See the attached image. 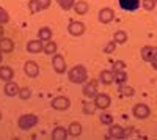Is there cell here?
I'll use <instances>...</instances> for the list:
<instances>
[{
  "mask_svg": "<svg viewBox=\"0 0 157 140\" xmlns=\"http://www.w3.org/2000/svg\"><path fill=\"white\" fill-rule=\"evenodd\" d=\"M38 123H39V118L35 115V113H24V115H21L19 120H17V126L22 131H30Z\"/></svg>",
  "mask_w": 157,
  "mask_h": 140,
  "instance_id": "2",
  "label": "cell"
},
{
  "mask_svg": "<svg viewBox=\"0 0 157 140\" xmlns=\"http://www.w3.org/2000/svg\"><path fill=\"white\" fill-rule=\"evenodd\" d=\"M3 25H0V40H2V38H3Z\"/></svg>",
  "mask_w": 157,
  "mask_h": 140,
  "instance_id": "38",
  "label": "cell"
},
{
  "mask_svg": "<svg viewBox=\"0 0 157 140\" xmlns=\"http://www.w3.org/2000/svg\"><path fill=\"white\" fill-rule=\"evenodd\" d=\"M68 79L72 84H85L88 80V69L83 65H75L69 69Z\"/></svg>",
  "mask_w": 157,
  "mask_h": 140,
  "instance_id": "1",
  "label": "cell"
},
{
  "mask_svg": "<svg viewBox=\"0 0 157 140\" xmlns=\"http://www.w3.org/2000/svg\"><path fill=\"white\" fill-rule=\"evenodd\" d=\"M154 46H145V47H141L140 50V54H141V58L145 60V61H149L151 57H152V52H154Z\"/></svg>",
  "mask_w": 157,
  "mask_h": 140,
  "instance_id": "28",
  "label": "cell"
},
{
  "mask_svg": "<svg viewBox=\"0 0 157 140\" xmlns=\"http://www.w3.org/2000/svg\"><path fill=\"white\" fill-rule=\"evenodd\" d=\"M118 5L124 11H137L140 8V0H118Z\"/></svg>",
  "mask_w": 157,
  "mask_h": 140,
  "instance_id": "12",
  "label": "cell"
},
{
  "mask_svg": "<svg viewBox=\"0 0 157 140\" xmlns=\"http://www.w3.org/2000/svg\"><path fill=\"white\" fill-rule=\"evenodd\" d=\"M10 22V14L6 13V10L3 6H0V25H5Z\"/></svg>",
  "mask_w": 157,
  "mask_h": 140,
  "instance_id": "32",
  "label": "cell"
},
{
  "mask_svg": "<svg viewBox=\"0 0 157 140\" xmlns=\"http://www.w3.org/2000/svg\"><path fill=\"white\" fill-rule=\"evenodd\" d=\"M17 96H19L21 99H24V101H27V99H30V98H32V90H30L29 87L19 88V93H17Z\"/></svg>",
  "mask_w": 157,
  "mask_h": 140,
  "instance_id": "31",
  "label": "cell"
},
{
  "mask_svg": "<svg viewBox=\"0 0 157 140\" xmlns=\"http://www.w3.org/2000/svg\"><path fill=\"white\" fill-rule=\"evenodd\" d=\"M93 101H94L96 107L101 109V110H107V109L110 107V104H112V98H110V95H107V93H98Z\"/></svg>",
  "mask_w": 157,
  "mask_h": 140,
  "instance_id": "5",
  "label": "cell"
},
{
  "mask_svg": "<svg viewBox=\"0 0 157 140\" xmlns=\"http://www.w3.org/2000/svg\"><path fill=\"white\" fill-rule=\"evenodd\" d=\"M99 121H101V124H104V126H110V124H113V115L104 112V113H101Z\"/></svg>",
  "mask_w": 157,
  "mask_h": 140,
  "instance_id": "30",
  "label": "cell"
},
{
  "mask_svg": "<svg viewBox=\"0 0 157 140\" xmlns=\"http://www.w3.org/2000/svg\"><path fill=\"white\" fill-rule=\"evenodd\" d=\"M132 115H134L135 118H138V120H146V118L151 115V109H149V106H146V104L138 103V104H135V106L132 107Z\"/></svg>",
  "mask_w": 157,
  "mask_h": 140,
  "instance_id": "3",
  "label": "cell"
},
{
  "mask_svg": "<svg viewBox=\"0 0 157 140\" xmlns=\"http://www.w3.org/2000/svg\"><path fill=\"white\" fill-rule=\"evenodd\" d=\"M113 41H115L116 44H124V43L127 41V33H126L124 30L115 32V33H113Z\"/></svg>",
  "mask_w": 157,
  "mask_h": 140,
  "instance_id": "27",
  "label": "cell"
},
{
  "mask_svg": "<svg viewBox=\"0 0 157 140\" xmlns=\"http://www.w3.org/2000/svg\"><path fill=\"white\" fill-rule=\"evenodd\" d=\"M115 82L118 85H124L127 82V72L124 69H118L115 71Z\"/></svg>",
  "mask_w": 157,
  "mask_h": 140,
  "instance_id": "26",
  "label": "cell"
},
{
  "mask_svg": "<svg viewBox=\"0 0 157 140\" xmlns=\"http://www.w3.org/2000/svg\"><path fill=\"white\" fill-rule=\"evenodd\" d=\"M52 66H54V71L57 74H64L66 72V61H64V57L60 54H54L52 57Z\"/></svg>",
  "mask_w": 157,
  "mask_h": 140,
  "instance_id": "8",
  "label": "cell"
},
{
  "mask_svg": "<svg viewBox=\"0 0 157 140\" xmlns=\"http://www.w3.org/2000/svg\"><path fill=\"white\" fill-rule=\"evenodd\" d=\"M3 52H2V50H0V63H2V60H3V55H2Z\"/></svg>",
  "mask_w": 157,
  "mask_h": 140,
  "instance_id": "39",
  "label": "cell"
},
{
  "mask_svg": "<svg viewBox=\"0 0 157 140\" xmlns=\"http://www.w3.org/2000/svg\"><path fill=\"white\" fill-rule=\"evenodd\" d=\"M68 132H69V135H72V137L82 135V124L78 123V121H72V123L69 124V128H68Z\"/></svg>",
  "mask_w": 157,
  "mask_h": 140,
  "instance_id": "22",
  "label": "cell"
},
{
  "mask_svg": "<svg viewBox=\"0 0 157 140\" xmlns=\"http://www.w3.org/2000/svg\"><path fill=\"white\" fill-rule=\"evenodd\" d=\"M98 18H99V22H102V24H110L115 19V11L112 8H102L99 11Z\"/></svg>",
  "mask_w": 157,
  "mask_h": 140,
  "instance_id": "13",
  "label": "cell"
},
{
  "mask_svg": "<svg viewBox=\"0 0 157 140\" xmlns=\"http://www.w3.org/2000/svg\"><path fill=\"white\" fill-rule=\"evenodd\" d=\"M116 46H118V44H116L115 41H110V43H109L105 47H104V52H105V54H112L113 50L116 49Z\"/></svg>",
  "mask_w": 157,
  "mask_h": 140,
  "instance_id": "34",
  "label": "cell"
},
{
  "mask_svg": "<svg viewBox=\"0 0 157 140\" xmlns=\"http://www.w3.org/2000/svg\"><path fill=\"white\" fill-rule=\"evenodd\" d=\"M69 135L68 129L63 128V126H57V128H54V131H52V140H66Z\"/></svg>",
  "mask_w": 157,
  "mask_h": 140,
  "instance_id": "16",
  "label": "cell"
},
{
  "mask_svg": "<svg viewBox=\"0 0 157 140\" xmlns=\"http://www.w3.org/2000/svg\"><path fill=\"white\" fill-rule=\"evenodd\" d=\"M50 3H52V0H32V2H29V10L32 14H35V13L47 10Z\"/></svg>",
  "mask_w": 157,
  "mask_h": 140,
  "instance_id": "7",
  "label": "cell"
},
{
  "mask_svg": "<svg viewBox=\"0 0 157 140\" xmlns=\"http://www.w3.org/2000/svg\"><path fill=\"white\" fill-rule=\"evenodd\" d=\"M24 71H25V74H27L29 77H32V79H35V77H38V76H39V66H38V63L33 61V60L25 61Z\"/></svg>",
  "mask_w": 157,
  "mask_h": 140,
  "instance_id": "10",
  "label": "cell"
},
{
  "mask_svg": "<svg viewBox=\"0 0 157 140\" xmlns=\"http://www.w3.org/2000/svg\"><path fill=\"white\" fill-rule=\"evenodd\" d=\"M57 49H58V44H57L55 41L49 40V41L44 43V54H47V55H54V54H57Z\"/></svg>",
  "mask_w": 157,
  "mask_h": 140,
  "instance_id": "25",
  "label": "cell"
},
{
  "mask_svg": "<svg viewBox=\"0 0 157 140\" xmlns=\"http://www.w3.org/2000/svg\"><path fill=\"white\" fill-rule=\"evenodd\" d=\"M118 91H120V96L123 98H130V96H134L135 95V90L132 87H129V85H118Z\"/></svg>",
  "mask_w": 157,
  "mask_h": 140,
  "instance_id": "23",
  "label": "cell"
},
{
  "mask_svg": "<svg viewBox=\"0 0 157 140\" xmlns=\"http://www.w3.org/2000/svg\"><path fill=\"white\" fill-rule=\"evenodd\" d=\"M99 82H102L104 85H112L115 82V71L110 69H104L99 74Z\"/></svg>",
  "mask_w": 157,
  "mask_h": 140,
  "instance_id": "15",
  "label": "cell"
},
{
  "mask_svg": "<svg viewBox=\"0 0 157 140\" xmlns=\"http://www.w3.org/2000/svg\"><path fill=\"white\" fill-rule=\"evenodd\" d=\"M50 106H52V109L63 112V110H68V109L71 107V101H69V98H66V96H57V98L52 99Z\"/></svg>",
  "mask_w": 157,
  "mask_h": 140,
  "instance_id": "4",
  "label": "cell"
},
{
  "mask_svg": "<svg viewBox=\"0 0 157 140\" xmlns=\"http://www.w3.org/2000/svg\"><path fill=\"white\" fill-rule=\"evenodd\" d=\"M143 8H145L146 11H152L155 8V0H143Z\"/></svg>",
  "mask_w": 157,
  "mask_h": 140,
  "instance_id": "33",
  "label": "cell"
},
{
  "mask_svg": "<svg viewBox=\"0 0 157 140\" xmlns=\"http://www.w3.org/2000/svg\"><path fill=\"white\" fill-rule=\"evenodd\" d=\"M0 121H2V112H0Z\"/></svg>",
  "mask_w": 157,
  "mask_h": 140,
  "instance_id": "40",
  "label": "cell"
},
{
  "mask_svg": "<svg viewBox=\"0 0 157 140\" xmlns=\"http://www.w3.org/2000/svg\"><path fill=\"white\" fill-rule=\"evenodd\" d=\"M68 32L72 36H82L85 33V24L80 22V21H72L68 25Z\"/></svg>",
  "mask_w": 157,
  "mask_h": 140,
  "instance_id": "9",
  "label": "cell"
},
{
  "mask_svg": "<svg viewBox=\"0 0 157 140\" xmlns=\"http://www.w3.org/2000/svg\"><path fill=\"white\" fill-rule=\"evenodd\" d=\"M96 104L94 101H91L86 98V101H82V112L85 113V115H93V113L96 112Z\"/></svg>",
  "mask_w": 157,
  "mask_h": 140,
  "instance_id": "19",
  "label": "cell"
},
{
  "mask_svg": "<svg viewBox=\"0 0 157 140\" xmlns=\"http://www.w3.org/2000/svg\"><path fill=\"white\" fill-rule=\"evenodd\" d=\"M14 49V43H13V40H10V38H2L0 40V50L5 54H8V52H11V50Z\"/></svg>",
  "mask_w": 157,
  "mask_h": 140,
  "instance_id": "21",
  "label": "cell"
},
{
  "mask_svg": "<svg viewBox=\"0 0 157 140\" xmlns=\"http://www.w3.org/2000/svg\"><path fill=\"white\" fill-rule=\"evenodd\" d=\"M14 77V71L11 66H0V80L3 82H10Z\"/></svg>",
  "mask_w": 157,
  "mask_h": 140,
  "instance_id": "18",
  "label": "cell"
},
{
  "mask_svg": "<svg viewBox=\"0 0 157 140\" xmlns=\"http://www.w3.org/2000/svg\"><path fill=\"white\" fill-rule=\"evenodd\" d=\"M149 63H151V66H152L154 69H157V47L154 49V52H152V57H151Z\"/></svg>",
  "mask_w": 157,
  "mask_h": 140,
  "instance_id": "35",
  "label": "cell"
},
{
  "mask_svg": "<svg viewBox=\"0 0 157 140\" xmlns=\"http://www.w3.org/2000/svg\"><path fill=\"white\" fill-rule=\"evenodd\" d=\"M124 68H126V63H124V61H115V65H113V71L124 69Z\"/></svg>",
  "mask_w": 157,
  "mask_h": 140,
  "instance_id": "36",
  "label": "cell"
},
{
  "mask_svg": "<svg viewBox=\"0 0 157 140\" xmlns=\"http://www.w3.org/2000/svg\"><path fill=\"white\" fill-rule=\"evenodd\" d=\"M155 5H157V0H155Z\"/></svg>",
  "mask_w": 157,
  "mask_h": 140,
  "instance_id": "41",
  "label": "cell"
},
{
  "mask_svg": "<svg viewBox=\"0 0 157 140\" xmlns=\"http://www.w3.org/2000/svg\"><path fill=\"white\" fill-rule=\"evenodd\" d=\"M3 91H5V95H6V96H10V98L17 96V93H19V85H17L16 82H13V80L5 82V88H3Z\"/></svg>",
  "mask_w": 157,
  "mask_h": 140,
  "instance_id": "17",
  "label": "cell"
},
{
  "mask_svg": "<svg viewBox=\"0 0 157 140\" xmlns=\"http://www.w3.org/2000/svg\"><path fill=\"white\" fill-rule=\"evenodd\" d=\"M109 138H126L124 128L120 124H110L109 126Z\"/></svg>",
  "mask_w": 157,
  "mask_h": 140,
  "instance_id": "11",
  "label": "cell"
},
{
  "mask_svg": "<svg viewBox=\"0 0 157 140\" xmlns=\"http://www.w3.org/2000/svg\"><path fill=\"white\" fill-rule=\"evenodd\" d=\"M44 50V43L41 40H32L27 43V52L29 54H39Z\"/></svg>",
  "mask_w": 157,
  "mask_h": 140,
  "instance_id": "14",
  "label": "cell"
},
{
  "mask_svg": "<svg viewBox=\"0 0 157 140\" xmlns=\"http://www.w3.org/2000/svg\"><path fill=\"white\" fill-rule=\"evenodd\" d=\"M124 132H126V138L134 132V128H124Z\"/></svg>",
  "mask_w": 157,
  "mask_h": 140,
  "instance_id": "37",
  "label": "cell"
},
{
  "mask_svg": "<svg viewBox=\"0 0 157 140\" xmlns=\"http://www.w3.org/2000/svg\"><path fill=\"white\" fill-rule=\"evenodd\" d=\"M55 2L61 6L63 11H69V10H72L74 5H75V0H55Z\"/></svg>",
  "mask_w": 157,
  "mask_h": 140,
  "instance_id": "29",
  "label": "cell"
},
{
  "mask_svg": "<svg viewBox=\"0 0 157 140\" xmlns=\"http://www.w3.org/2000/svg\"><path fill=\"white\" fill-rule=\"evenodd\" d=\"M78 16H82V14H86L88 13V3L86 2H83V0H78V2H75V5H74V8H72Z\"/></svg>",
  "mask_w": 157,
  "mask_h": 140,
  "instance_id": "24",
  "label": "cell"
},
{
  "mask_svg": "<svg viewBox=\"0 0 157 140\" xmlns=\"http://www.w3.org/2000/svg\"><path fill=\"white\" fill-rule=\"evenodd\" d=\"M98 85H99V82L96 79L86 80L83 85V96L88 99H94V96L98 95Z\"/></svg>",
  "mask_w": 157,
  "mask_h": 140,
  "instance_id": "6",
  "label": "cell"
},
{
  "mask_svg": "<svg viewBox=\"0 0 157 140\" xmlns=\"http://www.w3.org/2000/svg\"><path fill=\"white\" fill-rule=\"evenodd\" d=\"M52 35H54V32H52L49 27H41L39 32H38V40H41L43 43H46V41L52 40Z\"/></svg>",
  "mask_w": 157,
  "mask_h": 140,
  "instance_id": "20",
  "label": "cell"
}]
</instances>
